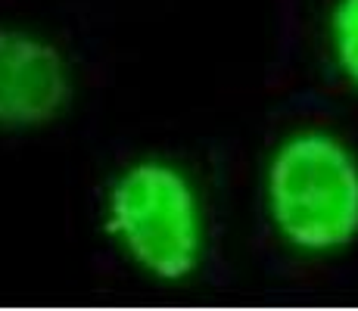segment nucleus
Instances as JSON below:
<instances>
[{
    "label": "nucleus",
    "instance_id": "nucleus-4",
    "mask_svg": "<svg viewBox=\"0 0 358 311\" xmlns=\"http://www.w3.org/2000/svg\"><path fill=\"white\" fill-rule=\"evenodd\" d=\"M330 44L340 72L358 87V0H340L330 19Z\"/></svg>",
    "mask_w": 358,
    "mask_h": 311
},
{
    "label": "nucleus",
    "instance_id": "nucleus-2",
    "mask_svg": "<svg viewBox=\"0 0 358 311\" xmlns=\"http://www.w3.org/2000/svg\"><path fill=\"white\" fill-rule=\"evenodd\" d=\"M106 231L156 280H187L203 252V212L190 181L165 162H141L113 184Z\"/></svg>",
    "mask_w": 358,
    "mask_h": 311
},
{
    "label": "nucleus",
    "instance_id": "nucleus-3",
    "mask_svg": "<svg viewBox=\"0 0 358 311\" xmlns=\"http://www.w3.org/2000/svg\"><path fill=\"white\" fill-rule=\"evenodd\" d=\"M72 85L66 59L50 41L0 29V124L41 128L63 115Z\"/></svg>",
    "mask_w": 358,
    "mask_h": 311
},
{
    "label": "nucleus",
    "instance_id": "nucleus-1",
    "mask_svg": "<svg viewBox=\"0 0 358 311\" xmlns=\"http://www.w3.org/2000/svg\"><path fill=\"white\" fill-rule=\"evenodd\" d=\"M268 215L302 252H330L358 237V159L321 131L296 134L268 165Z\"/></svg>",
    "mask_w": 358,
    "mask_h": 311
}]
</instances>
